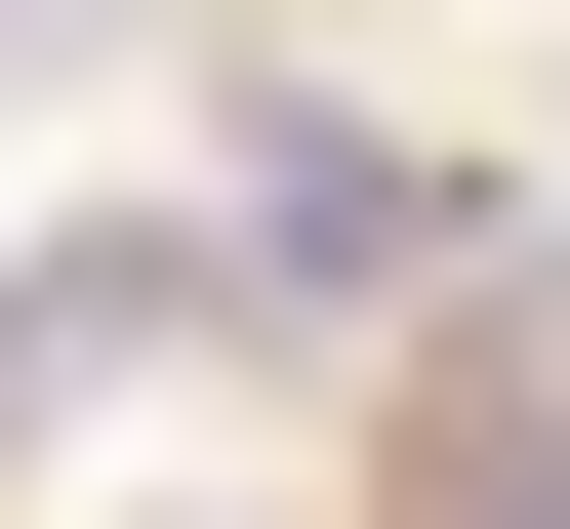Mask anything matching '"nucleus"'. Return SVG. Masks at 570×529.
Here are the masks:
<instances>
[{"label":"nucleus","instance_id":"obj_1","mask_svg":"<svg viewBox=\"0 0 570 529\" xmlns=\"http://www.w3.org/2000/svg\"><path fill=\"white\" fill-rule=\"evenodd\" d=\"M407 529H570V408H530V366H449V408H407Z\"/></svg>","mask_w":570,"mask_h":529}]
</instances>
